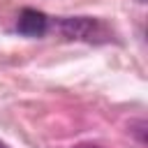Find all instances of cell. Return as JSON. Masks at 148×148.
Returning <instances> with one entry per match:
<instances>
[{"instance_id":"1","label":"cell","mask_w":148,"mask_h":148,"mask_svg":"<svg viewBox=\"0 0 148 148\" xmlns=\"http://www.w3.org/2000/svg\"><path fill=\"white\" fill-rule=\"evenodd\" d=\"M60 32L67 39H79V42H90V44H102L111 39V30L92 16H67L58 21Z\"/></svg>"},{"instance_id":"2","label":"cell","mask_w":148,"mask_h":148,"mask_svg":"<svg viewBox=\"0 0 148 148\" xmlns=\"http://www.w3.org/2000/svg\"><path fill=\"white\" fill-rule=\"evenodd\" d=\"M16 30L25 37H42L49 30V16L39 9L25 7V9H21V14L16 18Z\"/></svg>"},{"instance_id":"3","label":"cell","mask_w":148,"mask_h":148,"mask_svg":"<svg viewBox=\"0 0 148 148\" xmlns=\"http://www.w3.org/2000/svg\"><path fill=\"white\" fill-rule=\"evenodd\" d=\"M132 132L136 134V139H139V143L143 146V143H146V136H143V132H146V123H143V120H136V123L132 125Z\"/></svg>"},{"instance_id":"4","label":"cell","mask_w":148,"mask_h":148,"mask_svg":"<svg viewBox=\"0 0 148 148\" xmlns=\"http://www.w3.org/2000/svg\"><path fill=\"white\" fill-rule=\"evenodd\" d=\"M74 148H102V146H95V143H79V146H74Z\"/></svg>"},{"instance_id":"5","label":"cell","mask_w":148,"mask_h":148,"mask_svg":"<svg viewBox=\"0 0 148 148\" xmlns=\"http://www.w3.org/2000/svg\"><path fill=\"white\" fill-rule=\"evenodd\" d=\"M0 148H9V146H7V143H5V141H0Z\"/></svg>"},{"instance_id":"6","label":"cell","mask_w":148,"mask_h":148,"mask_svg":"<svg viewBox=\"0 0 148 148\" xmlns=\"http://www.w3.org/2000/svg\"><path fill=\"white\" fill-rule=\"evenodd\" d=\"M139 2H146V0H139Z\"/></svg>"}]
</instances>
